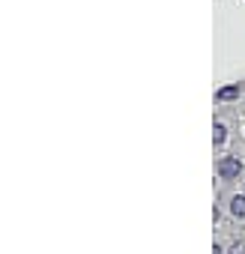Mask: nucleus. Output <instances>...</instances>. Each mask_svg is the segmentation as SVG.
Segmentation results:
<instances>
[{"label": "nucleus", "instance_id": "nucleus-1", "mask_svg": "<svg viewBox=\"0 0 245 254\" xmlns=\"http://www.w3.org/2000/svg\"><path fill=\"white\" fill-rule=\"evenodd\" d=\"M239 171H242V162H239V159H230V156H227V159H221V162H218V174H221L224 180L239 177Z\"/></svg>", "mask_w": 245, "mask_h": 254}, {"label": "nucleus", "instance_id": "nucleus-2", "mask_svg": "<svg viewBox=\"0 0 245 254\" xmlns=\"http://www.w3.org/2000/svg\"><path fill=\"white\" fill-rule=\"evenodd\" d=\"M239 96V84H230V87H221L218 93H215V99L218 102H230V99H236Z\"/></svg>", "mask_w": 245, "mask_h": 254}, {"label": "nucleus", "instance_id": "nucleus-3", "mask_svg": "<svg viewBox=\"0 0 245 254\" xmlns=\"http://www.w3.org/2000/svg\"><path fill=\"white\" fill-rule=\"evenodd\" d=\"M230 212H233L236 218H245V197H233V200H230Z\"/></svg>", "mask_w": 245, "mask_h": 254}, {"label": "nucleus", "instance_id": "nucleus-4", "mask_svg": "<svg viewBox=\"0 0 245 254\" xmlns=\"http://www.w3.org/2000/svg\"><path fill=\"white\" fill-rule=\"evenodd\" d=\"M224 138H227L224 126H221V123H215V129H212V141H215V144H224Z\"/></svg>", "mask_w": 245, "mask_h": 254}, {"label": "nucleus", "instance_id": "nucleus-5", "mask_svg": "<svg viewBox=\"0 0 245 254\" xmlns=\"http://www.w3.org/2000/svg\"><path fill=\"white\" fill-rule=\"evenodd\" d=\"M230 254H245V245H239V242H236V245L230 248Z\"/></svg>", "mask_w": 245, "mask_h": 254}, {"label": "nucleus", "instance_id": "nucleus-6", "mask_svg": "<svg viewBox=\"0 0 245 254\" xmlns=\"http://www.w3.org/2000/svg\"><path fill=\"white\" fill-rule=\"evenodd\" d=\"M212 254H221V248H218V245H212Z\"/></svg>", "mask_w": 245, "mask_h": 254}]
</instances>
